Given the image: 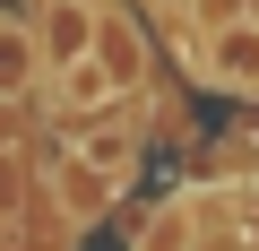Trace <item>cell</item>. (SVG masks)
Returning a JSON list of instances; mask_svg holds the SVG:
<instances>
[{
    "mask_svg": "<svg viewBox=\"0 0 259 251\" xmlns=\"http://www.w3.org/2000/svg\"><path fill=\"white\" fill-rule=\"evenodd\" d=\"M95 35H104V9H95V0H44V18H35V44H44V69L52 78L78 69L95 52Z\"/></svg>",
    "mask_w": 259,
    "mask_h": 251,
    "instance_id": "6da1fadb",
    "label": "cell"
},
{
    "mask_svg": "<svg viewBox=\"0 0 259 251\" xmlns=\"http://www.w3.org/2000/svg\"><path fill=\"white\" fill-rule=\"evenodd\" d=\"M35 69H44V44H35V26L0 18V104H18V95L35 87Z\"/></svg>",
    "mask_w": 259,
    "mask_h": 251,
    "instance_id": "7a4b0ae2",
    "label": "cell"
},
{
    "mask_svg": "<svg viewBox=\"0 0 259 251\" xmlns=\"http://www.w3.org/2000/svg\"><path fill=\"white\" fill-rule=\"evenodd\" d=\"M95 61H104V69L121 78V95H130V87L147 78V44H139V26H130V18H112V9H104V35H95Z\"/></svg>",
    "mask_w": 259,
    "mask_h": 251,
    "instance_id": "3957f363",
    "label": "cell"
},
{
    "mask_svg": "<svg viewBox=\"0 0 259 251\" xmlns=\"http://www.w3.org/2000/svg\"><path fill=\"white\" fill-rule=\"evenodd\" d=\"M112 95H121V78H112L95 52H87L78 69H61V78H52V104H61V113H95V104H112Z\"/></svg>",
    "mask_w": 259,
    "mask_h": 251,
    "instance_id": "277c9868",
    "label": "cell"
},
{
    "mask_svg": "<svg viewBox=\"0 0 259 251\" xmlns=\"http://www.w3.org/2000/svg\"><path fill=\"white\" fill-rule=\"evenodd\" d=\"M190 242H199V208L190 199H164L147 217V234H139V251H190Z\"/></svg>",
    "mask_w": 259,
    "mask_h": 251,
    "instance_id": "5b68a950",
    "label": "cell"
},
{
    "mask_svg": "<svg viewBox=\"0 0 259 251\" xmlns=\"http://www.w3.org/2000/svg\"><path fill=\"white\" fill-rule=\"evenodd\" d=\"M216 78H233V87H250V78H259V26L216 35Z\"/></svg>",
    "mask_w": 259,
    "mask_h": 251,
    "instance_id": "8992f818",
    "label": "cell"
},
{
    "mask_svg": "<svg viewBox=\"0 0 259 251\" xmlns=\"http://www.w3.org/2000/svg\"><path fill=\"white\" fill-rule=\"evenodd\" d=\"M9 208H18V165L0 156V217H9Z\"/></svg>",
    "mask_w": 259,
    "mask_h": 251,
    "instance_id": "52a82bcc",
    "label": "cell"
}]
</instances>
